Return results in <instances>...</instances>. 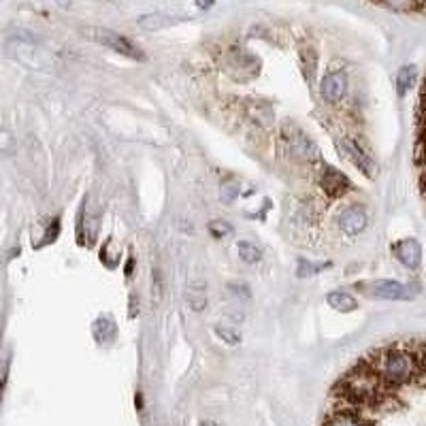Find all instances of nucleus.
<instances>
[{"label": "nucleus", "mask_w": 426, "mask_h": 426, "mask_svg": "<svg viewBox=\"0 0 426 426\" xmlns=\"http://www.w3.org/2000/svg\"><path fill=\"white\" fill-rule=\"evenodd\" d=\"M420 11H426V3H422V5H420Z\"/></svg>", "instance_id": "20"}, {"label": "nucleus", "mask_w": 426, "mask_h": 426, "mask_svg": "<svg viewBox=\"0 0 426 426\" xmlns=\"http://www.w3.org/2000/svg\"><path fill=\"white\" fill-rule=\"evenodd\" d=\"M360 288H366V290H362L364 294L384 298V301H409L413 296V290L409 286L392 282V280H378V282L360 284Z\"/></svg>", "instance_id": "3"}, {"label": "nucleus", "mask_w": 426, "mask_h": 426, "mask_svg": "<svg viewBox=\"0 0 426 426\" xmlns=\"http://www.w3.org/2000/svg\"><path fill=\"white\" fill-rule=\"evenodd\" d=\"M324 426H371L369 422H364L358 411H335Z\"/></svg>", "instance_id": "10"}, {"label": "nucleus", "mask_w": 426, "mask_h": 426, "mask_svg": "<svg viewBox=\"0 0 426 426\" xmlns=\"http://www.w3.org/2000/svg\"><path fill=\"white\" fill-rule=\"evenodd\" d=\"M415 165L420 171V186L426 196V81L420 94V109H418V143H415Z\"/></svg>", "instance_id": "2"}, {"label": "nucleus", "mask_w": 426, "mask_h": 426, "mask_svg": "<svg viewBox=\"0 0 426 426\" xmlns=\"http://www.w3.org/2000/svg\"><path fill=\"white\" fill-rule=\"evenodd\" d=\"M216 333L220 335V337H224L228 343H237L239 341V337L235 335V333H231V331H226V329H216Z\"/></svg>", "instance_id": "19"}, {"label": "nucleus", "mask_w": 426, "mask_h": 426, "mask_svg": "<svg viewBox=\"0 0 426 426\" xmlns=\"http://www.w3.org/2000/svg\"><path fill=\"white\" fill-rule=\"evenodd\" d=\"M339 147L343 149V153L348 156L350 163H352L354 167H358V171H362L366 177H376V163H373V158L362 149V145H360L356 139L343 137V139L339 141Z\"/></svg>", "instance_id": "4"}, {"label": "nucleus", "mask_w": 426, "mask_h": 426, "mask_svg": "<svg viewBox=\"0 0 426 426\" xmlns=\"http://www.w3.org/2000/svg\"><path fill=\"white\" fill-rule=\"evenodd\" d=\"M348 92V77L341 69H333L324 75L322 85H320V94L327 102H341Z\"/></svg>", "instance_id": "5"}, {"label": "nucleus", "mask_w": 426, "mask_h": 426, "mask_svg": "<svg viewBox=\"0 0 426 426\" xmlns=\"http://www.w3.org/2000/svg\"><path fill=\"white\" fill-rule=\"evenodd\" d=\"M209 233H211L213 237H216V239H222V237L231 235V233H233V228H231V224H228V222L213 220V222L209 224Z\"/></svg>", "instance_id": "17"}, {"label": "nucleus", "mask_w": 426, "mask_h": 426, "mask_svg": "<svg viewBox=\"0 0 426 426\" xmlns=\"http://www.w3.org/2000/svg\"><path fill=\"white\" fill-rule=\"evenodd\" d=\"M320 186L324 188V192L331 198H339V196H343V194H348L352 190L350 179L343 173H339L337 169L327 167V165L322 167V171H320Z\"/></svg>", "instance_id": "6"}, {"label": "nucleus", "mask_w": 426, "mask_h": 426, "mask_svg": "<svg viewBox=\"0 0 426 426\" xmlns=\"http://www.w3.org/2000/svg\"><path fill=\"white\" fill-rule=\"evenodd\" d=\"M339 228L348 235V237H356L358 233H362L366 228V213L362 207L358 205H350L339 213Z\"/></svg>", "instance_id": "7"}, {"label": "nucleus", "mask_w": 426, "mask_h": 426, "mask_svg": "<svg viewBox=\"0 0 426 426\" xmlns=\"http://www.w3.org/2000/svg\"><path fill=\"white\" fill-rule=\"evenodd\" d=\"M94 337L100 341V343H106L116 337V324L111 317H98L94 322Z\"/></svg>", "instance_id": "12"}, {"label": "nucleus", "mask_w": 426, "mask_h": 426, "mask_svg": "<svg viewBox=\"0 0 426 426\" xmlns=\"http://www.w3.org/2000/svg\"><path fill=\"white\" fill-rule=\"evenodd\" d=\"M177 20H173L171 15H165V13H151V15H143L139 20V26L145 28V30H160V28H167L171 24H175Z\"/></svg>", "instance_id": "13"}, {"label": "nucleus", "mask_w": 426, "mask_h": 426, "mask_svg": "<svg viewBox=\"0 0 426 426\" xmlns=\"http://www.w3.org/2000/svg\"><path fill=\"white\" fill-rule=\"evenodd\" d=\"M320 269H324V264L313 266V264L307 262V260H298V275H301V277H305V275H313V273L320 271Z\"/></svg>", "instance_id": "18"}, {"label": "nucleus", "mask_w": 426, "mask_h": 426, "mask_svg": "<svg viewBox=\"0 0 426 426\" xmlns=\"http://www.w3.org/2000/svg\"><path fill=\"white\" fill-rule=\"evenodd\" d=\"M90 34V39H94V41H98V43H102L104 47H109V49H114V51H118V53H122V56H128V58H132V60H143L145 58V53L141 51V47H137L130 39H126L124 34H118V32H114V30H109V28H90L88 30Z\"/></svg>", "instance_id": "1"}, {"label": "nucleus", "mask_w": 426, "mask_h": 426, "mask_svg": "<svg viewBox=\"0 0 426 426\" xmlns=\"http://www.w3.org/2000/svg\"><path fill=\"white\" fill-rule=\"evenodd\" d=\"M237 249H239L241 260H243V262H247V264H254V262H258V260H260V247H256V243L241 241V243L237 245Z\"/></svg>", "instance_id": "15"}, {"label": "nucleus", "mask_w": 426, "mask_h": 426, "mask_svg": "<svg viewBox=\"0 0 426 426\" xmlns=\"http://www.w3.org/2000/svg\"><path fill=\"white\" fill-rule=\"evenodd\" d=\"M186 301L188 305L194 309V311H202L207 307V292H205V286L202 284H192L186 292Z\"/></svg>", "instance_id": "14"}, {"label": "nucleus", "mask_w": 426, "mask_h": 426, "mask_svg": "<svg viewBox=\"0 0 426 426\" xmlns=\"http://www.w3.org/2000/svg\"><path fill=\"white\" fill-rule=\"evenodd\" d=\"M415 81V69L413 67H403L397 75V85H399V94H405Z\"/></svg>", "instance_id": "16"}, {"label": "nucleus", "mask_w": 426, "mask_h": 426, "mask_svg": "<svg viewBox=\"0 0 426 426\" xmlns=\"http://www.w3.org/2000/svg\"><path fill=\"white\" fill-rule=\"evenodd\" d=\"M284 139L290 143V151H292L294 156H301V158H307V160L315 158L317 149L311 145V141H309L303 132L296 130V135H292V137H284Z\"/></svg>", "instance_id": "9"}, {"label": "nucleus", "mask_w": 426, "mask_h": 426, "mask_svg": "<svg viewBox=\"0 0 426 426\" xmlns=\"http://www.w3.org/2000/svg\"><path fill=\"white\" fill-rule=\"evenodd\" d=\"M392 254H394V258L403 266H407V269H411V271L418 269L420 262H422V247H420V243L415 239H401V241H397L392 245Z\"/></svg>", "instance_id": "8"}, {"label": "nucleus", "mask_w": 426, "mask_h": 426, "mask_svg": "<svg viewBox=\"0 0 426 426\" xmlns=\"http://www.w3.org/2000/svg\"><path fill=\"white\" fill-rule=\"evenodd\" d=\"M327 303L333 307V309H337V311H343V313H348V311H354L356 307H358V303H356V298L354 296H350L348 292H341V290H335V292H331L329 296H327Z\"/></svg>", "instance_id": "11"}]
</instances>
